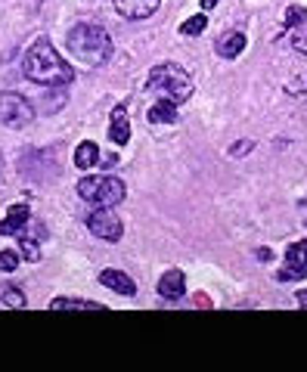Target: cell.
<instances>
[{
    "label": "cell",
    "instance_id": "19",
    "mask_svg": "<svg viewBox=\"0 0 307 372\" xmlns=\"http://www.w3.org/2000/svg\"><path fill=\"white\" fill-rule=\"evenodd\" d=\"M19 261H22V255H19V251H13V248L0 251V270H3V273H13V270L19 267Z\"/></svg>",
    "mask_w": 307,
    "mask_h": 372
},
{
    "label": "cell",
    "instance_id": "22",
    "mask_svg": "<svg viewBox=\"0 0 307 372\" xmlns=\"http://www.w3.org/2000/svg\"><path fill=\"white\" fill-rule=\"evenodd\" d=\"M249 149H251V143H236V146H230V155H245Z\"/></svg>",
    "mask_w": 307,
    "mask_h": 372
},
{
    "label": "cell",
    "instance_id": "18",
    "mask_svg": "<svg viewBox=\"0 0 307 372\" xmlns=\"http://www.w3.org/2000/svg\"><path fill=\"white\" fill-rule=\"evenodd\" d=\"M0 304H3V307H10V310H22L25 307V295L19 289H3V291H0Z\"/></svg>",
    "mask_w": 307,
    "mask_h": 372
},
{
    "label": "cell",
    "instance_id": "15",
    "mask_svg": "<svg viewBox=\"0 0 307 372\" xmlns=\"http://www.w3.org/2000/svg\"><path fill=\"white\" fill-rule=\"evenodd\" d=\"M149 121L152 124H174L177 121V103H171V99H158L156 105L149 109Z\"/></svg>",
    "mask_w": 307,
    "mask_h": 372
},
{
    "label": "cell",
    "instance_id": "7",
    "mask_svg": "<svg viewBox=\"0 0 307 372\" xmlns=\"http://www.w3.org/2000/svg\"><path fill=\"white\" fill-rule=\"evenodd\" d=\"M304 276H307V239L285 248V267L279 270L283 282H295V279H304Z\"/></svg>",
    "mask_w": 307,
    "mask_h": 372
},
{
    "label": "cell",
    "instance_id": "16",
    "mask_svg": "<svg viewBox=\"0 0 307 372\" xmlns=\"http://www.w3.org/2000/svg\"><path fill=\"white\" fill-rule=\"evenodd\" d=\"M50 310H106L97 301H81V298H56L50 304Z\"/></svg>",
    "mask_w": 307,
    "mask_h": 372
},
{
    "label": "cell",
    "instance_id": "21",
    "mask_svg": "<svg viewBox=\"0 0 307 372\" xmlns=\"http://www.w3.org/2000/svg\"><path fill=\"white\" fill-rule=\"evenodd\" d=\"M292 46L307 56V25H298V28H292Z\"/></svg>",
    "mask_w": 307,
    "mask_h": 372
},
{
    "label": "cell",
    "instance_id": "8",
    "mask_svg": "<svg viewBox=\"0 0 307 372\" xmlns=\"http://www.w3.org/2000/svg\"><path fill=\"white\" fill-rule=\"evenodd\" d=\"M28 223H31V211L25 205H13V208H6V217L0 221V236H22Z\"/></svg>",
    "mask_w": 307,
    "mask_h": 372
},
{
    "label": "cell",
    "instance_id": "4",
    "mask_svg": "<svg viewBox=\"0 0 307 372\" xmlns=\"http://www.w3.org/2000/svg\"><path fill=\"white\" fill-rule=\"evenodd\" d=\"M78 196L90 205H99V208H115L118 202H124V183L118 177L90 174L78 180Z\"/></svg>",
    "mask_w": 307,
    "mask_h": 372
},
{
    "label": "cell",
    "instance_id": "24",
    "mask_svg": "<svg viewBox=\"0 0 307 372\" xmlns=\"http://www.w3.org/2000/svg\"><path fill=\"white\" fill-rule=\"evenodd\" d=\"M217 3H220V0H202V10H215Z\"/></svg>",
    "mask_w": 307,
    "mask_h": 372
},
{
    "label": "cell",
    "instance_id": "1",
    "mask_svg": "<svg viewBox=\"0 0 307 372\" xmlns=\"http://www.w3.org/2000/svg\"><path fill=\"white\" fill-rule=\"evenodd\" d=\"M22 71L28 81L44 84V87H65V84L75 81V69L59 56L56 46L47 41V37H41L38 44H31V50L25 53Z\"/></svg>",
    "mask_w": 307,
    "mask_h": 372
},
{
    "label": "cell",
    "instance_id": "11",
    "mask_svg": "<svg viewBox=\"0 0 307 372\" xmlns=\"http://www.w3.org/2000/svg\"><path fill=\"white\" fill-rule=\"evenodd\" d=\"M109 140L115 146H124L131 140V121H128V109L124 105H115L109 118Z\"/></svg>",
    "mask_w": 307,
    "mask_h": 372
},
{
    "label": "cell",
    "instance_id": "5",
    "mask_svg": "<svg viewBox=\"0 0 307 372\" xmlns=\"http://www.w3.org/2000/svg\"><path fill=\"white\" fill-rule=\"evenodd\" d=\"M31 118H35V109L22 93H0V124L3 128H25V124H31Z\"/></svg>",
    "mask_w": 307,
    "mask_h": 372
},
{
    "label": "cell",
    "instance_id": "12",
    "mask_svg": "<svg viewBox=\"0 0 307 372\" xmlns=\"http://www.w3.org/2000/svg\"><path fill=\"white\" fill-rule=\"evenodd\" d=\"M99 285H106V289L118 291V295H133L137 291V285H133V279L128 273H122V270H103L99 273Z\"/></svg>",
    "mask_w": 307,
    "mask_h": 372
},
{
    "label": "cell",
    "instance_id": "23",
    "mask_svg": "<svg viewBox=\"0 0 307 372\" xmlns=\"http://www.w3.org/2000/svg\"><path fill=\"white\" fill-rule=\"evenodd\" d=\"M295 301H298V304H301V307L307 310V289H301V291H298V295H295Z\"/></svg>",
    "mask_w": 307,
    "mask_h": 372
},
{
    "label": "cell",
    "instance_id": "9",
    "mask_svg": "<svg viewBox=\"0 0 307 372\" xmlns=\"http://www.w3.org/2000/svg\"><path fill=\"white\" fill-rule=\"evenodd\" d=\"M158 295L165 301H180L186 295V276L180 270H168L162 279H158Z\"/></svg>",
    "mask_w": 307,
    "mask_h": 372
},
{
    "label": "cell",
    "instance_id": "17",
    "mask_svg": "<svg viewBox=\"0 0 307 372\" xmlns=\"http://www.w3.org/2000/svg\"><path fill=\"white\" fill-rule=\"evenodd\" d=\"M205 28H208V16H205V12H199V16L186 19V22L180 25V35H186V37H196V35H202Z\"/></svg>",
    "mask_w": 307,
    "mask_h": 372
},
{
    "label": "cell",
    "instance_id": "13",
    "mask_svg": "<svg viewBox=\"0 0 307 372\" xmlns=\"http://www.w3.org/2000/svg\"><path fill=\"white\" fill-rule=\"evenodd\" d=\"M245 44H249V41H245L242 31H226L224 37H217L215 50H217L220 59H239V53L245 50Z\"/></svg>",
    "mask_w": 307,
    "mask_h": 372
},
{
    "label": "cell",
    "instance_id": "2",
    "mask_svg": "<svg viewBox=\"0 0 307 372\" xmlns=\"http://www.w3.org/2000/svg\"><path fill=\"white\" fill-rule=\"evenodd\" d=\"M65 50H69V56L75 59V62H84V65H90V69H97V65L109 62L112 37L106 35V28H99V25L81 22L69 31V37H65Z\"/></svg>",
    "mask_w": 307,
    "mask_h": 372
},
{
    "label": "cell",
    "instance_id": "20",
    "mask_svg": "<svg viewBox=\"0 0 307 372\" xmlns=\"http://www.w3.org/2000/svg\"><path fill=\"white\" fill-rule=\"evenodd\" d=\"M285 25H289V28L307 25V10L304 6H289V10H285Z\"/></svg>",
    "mask_w": 307,
    "mask_h": 372
},
{
    "label": "cell",
    "instance_id": "6",
    "mask_svg": "<svg viewBox=\"0 0 307 372\" xmlns=\"http://www.w3.org/2000/svg\"><path fill=\"white\" fill-rule=\"evenodd\" d=\"M88 227H90L93 236L106 239V242H118V239H122V232H124L118 214H115V211H109V208L90 211V214H88Z\"/></svg>",
    "mask_w": 307,
    "mask_h": 372
},
{
    "label": "cell",
    "instance_id": "10",
    "mask_svg": "<svg viewBox=\"0 0 307 372\" xmlns=\"http://www.w3.org/2000/svg\"><path fill=\"white\" fill-rule=\"evenodd\" d=\"M162 0H115V10L124 19H149Z\"/></svg>",
    "mask_w": 307,
    "mask_h": 372
},
{
    "label": "cell",
    "instance_id": "14",
    "mask_svg": "<svg viewBox=\"0 0 307 372\" xmlns=\"http://www.w3.org/2000/svg\"><path fill=\"white\" fill-rule=\"evenodd\" d=\"M99 146L97 143H90V140H84V143H78V149H75V164L81 171H90V168H97L99 164Z\"/></svg>",
    "mask_w": 307,
    "mask_h": 372
},
{
    "label": "cell",
    "instance_id": "3",
    "mask_svg": "<svg viewBox=\"0 0 307 372\" xmlns=\"http://www.w3.org/2000/svg\"><path fill=\"white\" fill-rule=\"evenodd\" d=\"M146 90L152 93H162L165 99L171 103H186L192 96V78L180 69L177 62H162L149 71V81H146Z\"/></svg>",
    "mask_w": 307,
    "mask_h": 372
}]
</instances>
